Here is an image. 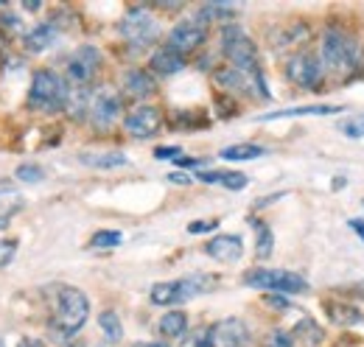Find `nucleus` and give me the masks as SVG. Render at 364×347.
<instances>
[{"mask_svg": "<svg viewBox=\"0 0 364 347\" xmlns=\"http://www.w3.org/2000/svg\"><path fill=\"white\" fill-rule=\"evenodd\" d=\"M342 112L339 104H314V107H294V110H280V112H269L261 121H274V118H291V115H333Z\"/></svg>", "mask_w": 364, "mask_h": 347, "instance_id": "22", "label": "nucleus"}, {"mask_svg": "<svg viewBox=\"0 0 364 347\" xmlns=\"http://www.w3.org/2000/svg\"><path fill=\"white\" fill-rule=\"evenodd\" d=\"M160 127H163V112H160L157 107H146V104L132 110V112L124 118V129L129 132L132 137H137V140L157 134Z\"/></svg>", "mask_w": 364, "mask_h": 347, "instance_id": "13", "label": "nucleus"}, {"mask_svg": "<svg viewBox=\"0 0 364 347\" xmlns=\"http://www.w3.org/2000/svg\"><path fill=\"white\" fill-rule=\"evenodd\" d=\"M118 31L132 48H149L160 37V23L149 9H129L127 17L121 20Z\"/></svg>", "mask_w": 364, "mask_h": 347, "instance_id": "7", "label": "nucleus"}, {"mask_svg": "<svg viewBox=\"0 0 364 347\" xmlns=\"http://www.w3.org/2000/svg\"><path fill=\"white\" fill-rule=\"evenodd\" d=\"M17 179H23V182H43L46 171L40 166H20L17 169Z\"/></svg>", "mask_w": 364, "mask_h": 347, "instance_id": "30", "label": "nucleus"}, {"mask_svg": "<svg viewBox=\"0 0 364 347\" xmlns=\"http://www.w3.org/2000/svg\"><path fill=\"white\" fill-rule=\"evenodd\" d=\"M56 40H59V26H56L53 20H48V23L34 26V28L26 34V50H31V53H43V50H48V48H53Z\"/></svg>", "mask_w": 364, "mask_h": 347, "instance_id": "17", "label": "nucleus"}, {"mask_svg": "<svg viewBox=\"0 0 364 347\" xmlns=\"http://www.w3.org/2000/svg\"><path fill=\"white\" fill-rule=\"evenodd\" d=\"M269 347H294V339L286 331H274L272 336H269Z\"/></svg>", "mask_w": 364, "mask_h": 347, "instance_id": "31", "label": "nucleus"}, {"mask_svg": "<svg viewBox=\"0 0 364 347\" xmlns=\"http://www.w3.org/2000/svg\"><path fill=\"white\" fill-rule=\"evenodd\" d=\"M222 53L230 59V68H235L238 73H244L261 98H269V90L261 73V62H258V48L255 43L241 31V26H225L222 28Z\"/></svg>", "mask_w": 364, "mask_h": 347, "instance_id": "1", "label": "nucleus"}, {"mask_svg": "<svg viewBox=\"0 0 364 347\" xmlns=\"http://www.w3.org/2000/svg\"><path fill=\"white\" fill-rule=\"evenodd\" d=\"M50 325L53 331L65 333V336H73L76 331L85 328L87 316H90V300L82 289L76 286H56V294H53V314H50Z\"/></svg>", "mask_w": 364, "mask_h": 347, "instance_id": "3", "label": "nucleus"}, {"mask_svg": "<svg viewBox=\"0 0 364 347\" xmlns=\"http://www.w3.org/2000/svg\"><path fill=\"white\" fill-rule=\"evenodd\" d=\"M205 37H208V28H205V23L202 20H182L177 23L171 31H168V48L174 50V53H191V50H196L199 45L205 43Z\"/></svg>", "mask_w": 364, "mask_h": 347, "instance_id": "12", "label": "nucleus"}, {"mask_svg": "<svg viewBox=\"0 0 364 347\" xmlns=\"http://www.w3.org/2000/svg\"><path fill=\"white\" fill-rule=\"evenodd\" d=\"M196 176L202 182H208V185H222L228 191H244L247 182H250L241 171H199Z\"/></svg>", "mask_w": 364, "mask_h": 347, "instance_id": "20", "label": "nucleus"}, {"mask_svg": "<svg viewBox=\"0 0 364 347\" xmlns=\"http://www.w3.org/2000/svg\"><path fill=\"white\" fill-rule=\"evenodd\" d=\"M252 227H255V255L261 260H267L274 250L272 230H269V224H264V221H255Z\"/></svg>", "mask_w": 364, "mask_h": 347, "instance_id": "24", "label": "nucleus"}, {"mask_svg": "<svg viewBox=\"0 0 364 347\" xmlns=\"http://www.w3.org/2000/svg\"><path fill=\"white\" fill-rule=\"evenodd\" d=\"M339 129L345 132L348 137H353V140L364 137V112L362 115H350L348 121H342V124H339Z\"/></svg>", "mask_w": 364, "mask_h": 347, "instance_id": "27", "label": "nucleus"}, {"mask_svg": "<svg viewBox=\"0 0 364 347\" xmlns=\"http://www.w3.org/2000/svg\"><path fill=\"white\" fill-rule=\"evenodd\" d=\"M216 227V221H193L191 227H188V233H208V230H213Z\"/></svg>", "mask_w": 364, "mask_h": 347, "instance_id": "34", "label": "nucleus"}, {"mask_svg": "<svg viewBox=\"0 0 364 347\" xmlns=\"http://www.w3.org/2000/svg\"><path fill=\"white\" fill-rule=\"evenodd\" d=\"M261 154H264V146H258V143H235V146L222 149V160H232V163H247Z\"/></svg>", "mask_w": 364, "mask_h": 347, "instance_id": "23", "label": "nucleus"}, {"mask_svg": "<svg viewBox=\"0 0 364 347\" xmlns=\"http://www.w3.org/2000/svg\"><path fill=\"white\" fill-rule=\"evenodd\" d=\"M350 230L364 241V218H350Z\"/></svg>", "mask_w": 364, "mask_h": 347, "instance_id": "36", "label": "nucleus"}, {"mask_svg": "<svg viewBox=\"0 0 364 347\" xmlns=\"http://www.w3.org/2000/svg\"><path fill=\"white\" fill-rule=\"evenodd\" d=\"M23 9H26V11H40V0H26Z\"/></svg>", "mask_w": 364, "mask_h": 347, "instance_id": "40", "label": "nucleus"}, {"mask_svg": "<svg viewBox=\"0 0 364 347\" xmlns=\"http://www.w3.org/2000/svg\"><path fill=\"white\" fill-rule=\"evenodd\" d=\"M205 255H210L219 263H235L244 255V241L238 235H216L205 244Z\"/></svg>", "mask_w": 364, "mask_h": 347, "instance_id": "14", "label": "nucleus"}, {"mask_svg": "<svg viewBox=\"0 0 364 347\" xmlns=\"http://www.w3.org/2000/svg\"><path fill=\"white\" fill-rule=\"evenodd\" d=\"M17 255V241L14 238H6V241H0V269H6L11 260Z\"/></svg>", "mask_w": 364, "mask_h": 347, "instance_id": "29", "label": "nucleus"}, {"mask_svg": "<svg viewBox=\"0 0 364 347\" xmlns=\"http://www.w3.org/2000/svg\"><path fill=\"white\" fill-rule=\"evenodd\" d=\"M82 166H90V169H101V171H112V169H124L129 160L124 151H82L79 154Z\"/></svg>", "mask_w": 364, "mask_h": 347, "instance_id": "18", "label": "nucleus"}, {"mask_svg": "<svg viewBox=\"0 0 364 347\" xmlns=\"http://www.w3.org/2000/svg\"><path fill=\"white\" fill-rule=\"evenodd\" d=\"M174 163H177V166H182V169H196V166H202L205 160H193V157H177Z\"/></svg>", "mask_w": 364, "mask_h": 347, "instance_id": "35", "label": "nucleus"}, {"mask_svg": "<svg viewBox=\"0 0 364 347\" xmlns=\"http://www.w3.org/2000/svg\"><path fill=\"white\" fill-rule=\"evenodd\" d=\"M319 65L328 73L350 76V73L362 70L364 65L362 45H359V40H353L350 34H345L339 28H328L322 34V45H319Z\"/></svg>", "mask_w": 364, "mask_h": 347, "instance_id": "2", "label": "nucleus"}, {"mask_svg": "<svg viewBox=\"0 0 364 347\" xmlns=\"http://www.w3.org/2000/svg\"><path fill=\"white\" fill-rule=\"evenodd\" d=\"M132 347H171L168 342H135Z\"/></svg>", "mask_w": 364, "mask_h": 347, "instance_id": "39", "label": "nucleus"}, {"mask_svg": "<svg viewBox=\"0 0 364 347\" xmlns=\"http://www.w3.org/2000/svg\"><path fill=\"white\" fill-rule=\"evenodd\" d=\"M232 14H235V9H232V6H222V3H210V6H205V9L199 11L202 20H208V17H210V20H216V17H232Z\"/></svg>", "mask_w": 364, "mask_h": 347, "instance_id": "28", "label": "nucleus"}, {"mask_svg": "<svg viewBox=\"0 0 364 347\" xmlns=\"http://www.w3.org/2000/svg\"><path fill=\"white\" fill-rule=\"evenodd\" d=\"M188 331V314L185 311H166L160 316V333L166 339H180Z\"/></svg>", "mask_w": 364, "mask_h": 347, "instance_id": "21", "label": "nucleus"}, {"mask_svg": "<svg viewBox=\"0 0 364 347\" xmlns=\"http://www.w3.org/2000/svg\"><path fill=\"white\" fill-rule=\"evenodd\" d=\"M182 68H185V56L174 53L168 45L160 48V50H154L151 59H149V70L157 73V76H177Z\"/></svg>", "mask_w": 364, "mask_h": 347, "instance_id": "15", "label": "nucleus"}, {"mask_svg": "<svg viewBox=\"0 0 364 347\" xmlns=\"http://www.w3.org/2000/svg\"><path fill=\"white\" fill-rule=\"evenodd\" d=\"M213 286H216V277H208V274H191V277H180V280H163V283L151 286L149 300L154 305H180L193 300V297L208 294Z\"/></svg>", "mask_w": 364, "mask_h": 347, "instance_id": "5", "label": "nucleus"}, {"mask_svg": "<svg viewBox=\"0 0 364 347\" xmlns=\"http://www.w3.org/2000/svg\"><path fill=\"white\" fill-rule=\"evenodd\" d=\"M17 347H46L40 339H20V345Z\"/></svg>", "mask_w": 364, "mask_h": 347, "instance_id": "38", "label": "nucleus"}, {"mask_svg": "<svg viewBox=\"0 0 364 347\" xmlns=\"http://www.w3.org/2000/svg\"><path fill=\"white\" fill-rule=\"evenodd\" d=\"M121 110H124L121 95L112 87H101L87 98V115L98 129H109L121 118Z\"/></svg>", "mask_w": 364, "mask_h": 347, "instance_id": "8", "label": "nucleus"}, {"mask_svg": "<svg viewBox=\"0 0 364 347\" xmlns=\"http://www.w3.org/2000/svg\"><path fill=\"white\" fill-rule=\"evenodd\" d=\"M70 104V87L56 70H37L28 90V107L37 112H59Z\"/></svg>", "mask_w": 364, "mask_h": 347, "instance_id": "4", "label": "nucleus"}, {"mask_svg": "<svg viewBox=\"0 0 364 347\" xmlns=\"http://www.w3.org/2000/svg\"><path fill=\"white\" fill-rule=\"evenodd\" d=\"M182 347H210V342H208V328H205V331H199V333H193L191 339H185Z\"/></svg>", "mask_w": 364, "mask_h": 347, "instance_id": "32", "label": "nucleus"}, {"mask_svg": "<svg viewBox=\"0 0 364 347\" xmlns=\"http://www.w3.org/2000/svg\"><path fill=\"white\" fill-rule=\"evenodd\" d=\"M121 241H124V235H121L118 230H98L90 238V247L92 250H112V247H118Z\"/></svg>", "mask_w": 364, "mask_h": 347, "instance_id": "26", "label": "nucleus"}, {"mask_svg": "<svg viewBox=\"0 0 364 347\" xmlns=\"http://www.w3.org/2000/svg\"><path fill=\"white\" fill-rule=\"evenodd\" d=\"M208 342H210V347H250L252 333H250L244 319L228 316V319H219L208 328Z\"/></svg>", "mask_w": 364, "mask_h": 347, "instance_id": "10", "label": "nucleus"}, {"mask_svg": "<svg viewBox=\"0 0 364 347\" xmlns=\"http://www.w3.org/2000/svg\"><path fill=\"white\" fill-rule=\"evenodd\" d=\"M168 179L177 182V185H191V176H188V174H171Z\"/></svg>", "mask_w": 364, "mask_h": 347, "instance_id": "37", "label": "nucleus"}, {"mask_svg": "<svg viewBox=\"0 0 364 347\" xmlns=\"http://www.w3.org/2000/svg\"><path fill=\"white\" fill-rule=\"evenodd\" d=\"M98 68H101V53H98V48L82 45V48H76V50L68 56V62H65V76H68V82L85 87L95 79Z\"/></svg>", "mask_w": 364, "mask_h": 347, "instance_id": "9", "label": "nucleus"}, {"mask_svg": "<svg viewBox=\"0 0 364 347\" xmlns=\"http://www.w3.org/2000/svg\"><path fill=\"white\" fill-rule=\"evenodd\" d=\"M23 208H26V196H23L17 188L0 185V230L9 227L14 218L20 216Z\"/></svg>", "mask_w": 364, "mask_h": 347, "instance_id": "16", "label": "nucleus"}, {"mask_svg": "<svg viewBox=\"0 0 364 347\" xmlns=\"http://www.w3.org/2000/svg\"><path fill=\"white\" fill-rule=\"evenodd\" d=\"M244 283L252 289H264V292H280V294H300L309 289V280L297 272H286V269H250L244 274Z\"/></svg>", "mask_w": 364, "mask_h": 347, "instance_id": "6", "label": "nucleus"}, {"mask_svg": "<svg viewBox=\"0 0 364 347\" xmlns=\"http://www.w3.org/2000/svg\"><path fill=\"white\" fill-rule=\"evenodd\" d=\"M98 328L104 331V336L109 342H121L124 339V325H121V316L115 311H101L98 314Z\"/></svg>", "mask_w": 364, "mask_h": 347, "instance_id": "25", "label": "nucleus"}, {"mask_svg": "<svg viewBox=\"0 0 364 347\" xmlns=\"http://www.w3.org/2000/svg\"><path fill=\"white\" fill-rule=\"evenodd\" d=\"M154 157L157 160H166V157H182V154L177 146H160V149H154Z\"/></svg>", "mask_w": 364, "mask_h": 347, "instance_id": "33", "label": "nucleus"}, {"mask_svg": "<svg viewBox=\"0 0 364 347\" xmlns=\"http://www.w3.org/2000/svg\"><path fill=\"white\" fill-rule=\"evenodd\" d=\"M124 90H127V95H132L137 101H143V98H149V95H154V79H151V73L149 70H129L127 76H124Z\"/></svg>", "mask_w": 364, "mask_h": 347, "instance_id": "19", "label": "nucleus"}, {"mask_svg": "<svg viewBox=\"0 0 364 347\" xmlns=\"http://www.w3.org/2000/svg\"><path fill=\"white\" fill-rule=\"evenodd\" d=\"M286 76L297 87H319V82H322V65H319V59L314 53L300 50V53L289 56Z\"/></svg>", "mask_w": 364, "mask_h": 347, "instance_id": "11", "label": "nucleus"}]
</instances>
